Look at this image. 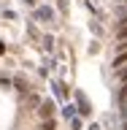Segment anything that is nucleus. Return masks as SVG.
I'll return each mask as SVG.
<instances>
[{"mask_svg":"<svg viewBox=\"0 0 127 130\" xmlns=\"http://www.w3.org/2000/svg\"><path fill=\"white\" fill-rule=\"evenodd\" d=\"M76 108H79L84 117H89V114H92V108H89V100L84 98V92H76Z\"/></svg>","mask_w":127,"mask_h":130,"instance_id":"nucleus-1","label":"nucleus"},{"mask_svg":"<svg viewBox=\"0 0 127 130\" xmlns=\"http://www.w3.org/2000/svg\"><path fill=\"white\" fill-rule=\"evenodd\" d=\"M38 114H41V119H51V114H54V103H51V100H46V103L38 108Z\"/></svg>","mask_w":127,"mask_h":130,"instance_id":"nucleus-2","label":"nucleus"},{"mask_svg":"<svg viewBox=\"0 0 127 130\" xmlns=\"http://www.w3.org/2000/svg\"><path fill=\"white\" fill-rule=\"evenodd\" d=\"M35 16H38L41 22H51V19H54V14H51V8H46V6H41Z\"/></svg>","mask_w":127,"mask_h":130,"instance_id":"nucleus-3","label":"nucleus"},{"mask_svg":"<svg viewBox=\"0 0 127 130\" xmlns=\"http://www.w3.org/2000/svg\"><path fill=\"white\" fill-rule=\"evenodd\" d=\"M38 130H57V122H54V119H43Z\"/></svg>","mask_w":127,"mask_h":130,"instance_id":"nucleus-4","label":"nucleus"},{"mask_svg":"<svg viewBox=\"0 0 127 130\" xmlns=\"http://www.w3.org/2000/svg\"><path fill=\"white\" fill-rule=\"evenodd\" d=\"M114 65H116V68H124V65H127V52H122V54L114 60Z\"/></svg>","mask_w":127,"mask_h":130,"instance_id":"nucleus-5","label":"nucleus"},{"mask_svg":"<svg viewBox=\"0 0 127 130\" xmlns=\"http://www.w3.org/2000/svg\"><path fill=\"white\" fill-rule=\"evenodd\" d=\"M14 87H16V89H19V92L24 95V92H27V81H24V79H16V81H14Z\"/></svg>","mask_w":127,"mask_h":130,"instance_id":"nucleus-6","label":"nucleus"},{"mask_svg":"<svg viewBox=\"0 0 127 130\" xmlns=\"http://www.w3.org/2000/svg\"><path fill=\"white\" fill-rule=\"evenodd\" d=\"M73 111H76V106H65V108H62V117H68V119H73Z\"/></svg>","mask_w":127,"mask_h":130,"instance_id":"nucleus-7","label":"nucleus"},{"mask_svg":"<svg viewBox=\"0 0 127 130\" xmlns=\"http://www.w3.org/2000/svg\"><path fill=\"white\" fill-rule=\"evenodd\" d=\"M54 46V38H51V35H46V38H43V49H51Z\"/></svg>","mask_w":127,"mask_h":130,"instance_id":"nucleus-8","label":"nucleus"},{"mask_svg":"<svg viewBox=\"0 0 127 130\" xmlns=\"http://www.w3.org/2000/svg\"><path fill=\"white\" fill-rule=\"evenodd\" d=\"M119 79H122V81H127V68H119Z\"/></svg>","mask_w":127,"mask_h":130,"instance_id":"nucleus-9","label":"nucleus"},{"mask_svg":"<svg viewBox=\"0 0 127 130\" xmlns=\"http://www.w3.org/2000/svg\"><path fill=\"white\" fill-rule=\"evenodd\" d=\"M11 84V79H6V76H0V87H8Z\"/></svg>","mask_w":127,"mask_h":130,"instance_id":"nucleus-10","label":"nucleus"},{"mask_svg":"<svg viewBox=\"0 0 127 130\" xmlns=\"http://www.w3.org/2000/svg\"><path fill=\"white\" fill-rule=\"evenodd\" d=\"M24 3H27V6H35V0H24Z\"/></svg>","mask_w":127,"mask_h":130,"instance_id":"nucleus-11","label":"nucleus"},{"mask_svg":"<svg viewBox=\"0 0 127 130\" xmlns=\"http://www.w3.org/2000/svg\"><path fill=\"white\" fill-rule=\"evenodd\" d=\"M3 52H6V46H3V43H0V54H3Z\"/></svg>","mask_w":127,"mask_h":130,"instance_id":"nucleus-12","label":"nucleus"},{"mask_svg":"<svg viewBox=\"0 0 127 130\" xmlns=\"http://www.w3.org/2000/svg\"><path fill=\"white\" fill-rule=\"evenodd\" d=\"M89 130H100V127H97V125H92V127H89Z\"/></svg>","mask_w":127,"mask_h":130,"instance_id":"nucleus-13","label":"nucleus"},{"mask_svg":"<svg viewBox=\"0 0 127 130\" xmlns=\"http://www.w3.org/2000/svg\"><path fill=\"white\" fill-rule=\"evenodd\" d=\"M124 3H127V0H124Z\"/></svg>","mask_w":127,"mask_h":130,"instance_id":"nucleus-14","label":"nucleus"}]
</instances>
